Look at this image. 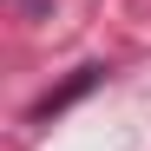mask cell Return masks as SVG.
Masks as SVG:
<instances>
[{
    "instance_id": "6da1fadb",
    "label": "cell",
    "mask_w": 151,
    "mask_h": 151,
    "mask_svg": "<svg viewBox=\"0 0 151 151\" xmlns=\"http://www.w3.org/2000/svg\"><path fill=\"white\" fill-rule=\"evenodd\" d=\"M27 7H33V0H27Z\"/></svg>"
}]
</instances>
